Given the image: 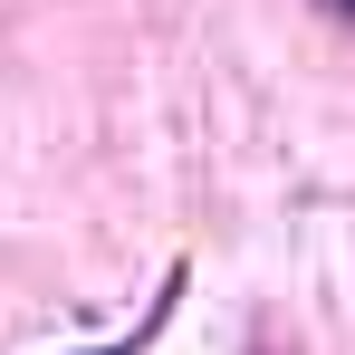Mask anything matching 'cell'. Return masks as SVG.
Here are the masks:
<instances>
[{"label":"cell","instance_id":"6da1fadb","mask_svg":"<svg viewBox=\"0 0 355 355\" xmlns=\"http://www.w3.org/2000/svg\"><path fill=\"white\" fill-rule=\"evenodd\" d=\"M96 355H135V346H96Z\"/></svg>","mask_w":355,"mask_h":355}]
</instances>
